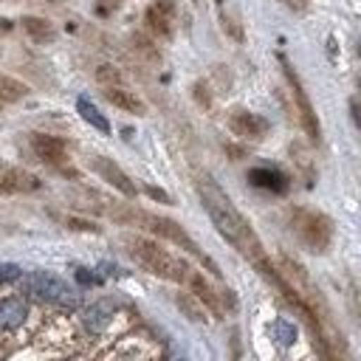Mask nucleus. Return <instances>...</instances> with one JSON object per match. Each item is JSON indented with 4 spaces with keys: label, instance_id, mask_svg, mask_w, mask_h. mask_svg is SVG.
I'll return each instance as SVG.
<instances>
[{
    "label": "nucleus",
    "instance_id": "nucleus-14",
    "mask_svg": "<svg viewBox=\"0 0 361 361\" xmlns=\"http://www.w3.org/2000/svg\"><path fill=\"white\" fill-rule=\"evenodd\" d=\"M144 23H147V31L152 37H158V39H169L172 31H175V20L169 14H164V11H158L155 6H149L144 11Z\"/></svg>",
    "mask_w": 361,
    "mask_h": 361
},
{
    "label": "nucleus",
    "instance_id": "nucleus-28",
    "mask_svg": "<svg viewBox=\"0 0 361 361\" xmlns=\"http://www.w3.org/2000/svg\"><path fill=\"white\" fill-rule=\"evenodd\" d=\"M20 276V268L17 265H0V282H6V279H17Z\"/></svg>",
    "mask_w": 361,
    "mask_h": 361
},
{
    "label": "nucleus",
    "instance_id": "nucleus-27",
    "mask_svg": "<svg viewBox=\"0 0 361 361\" xmlns=\"http://www.w3.org/2000/svg\"><path fill=\"white\" fill-rule=\"evenodd\" d=\"M121 3H124V0H96V8H99V14H110V11H116Z\"/></svg>",
    "mask_w": 361,
    "mask_h": 361
},
{
    "label": "nucleus",
    "instance_id": "nucleus-11",
    "mask_svg": "<svg viewBox=\"0 0 361 361\" xmlns=\"http://www.w3.org/2000/svg\"><path fill=\"white\" fill-rule=\"evenodd\" d=\"M248 180L257 189H265L274 195H285L290 189V178L276 166H254V169H248Z\"/></svg>",
    "mask_w": 361,
    "mask_h": 361
},
{
    "label": "nucleus",
    "instance_id": "nucleus-21",
    "mask_svg": "<svg viewBox=\"0 0 361 361\" xmlns=\"http://www.w3.org/2000/svg\"><path fill=\"white\" fill-rule=\"evenodd\" d=\"M96 82H99V85H118V82H124V79H121V73H118L113 65H99V68H96Z\"/></svg>",
    "mask_w": 361,
    "mask_h": 361
},
{
    "label": "nucleus",
    "instance_id": "nucleus-18",
    "mask_svg": "<svg viewBox=\"0 0 361 361\" xmlns=\"http://www.w3.org/2000/svg\"><path fill=\"white\" fill-rule=\"evenodd\" d=\"M175 302H178V307L186 313V319H192V322H206V307H203V302L195 296V293H178L175 296Z\"/></svg>",
    "mask_w": 361,
    "mask_h": 361
},
{
    "label": "nucleus",
    "instance_id": "nucleus-17",
    "mask_svg": "<svg viewBox=\"0 0 361 361\" xmlns=\"http://www.w3.org/2000/svg\"><path fill=\"white\" fill-rule=\"evenodd\" d=\"M20 25H23V31L34 39V42H51L56 34H54V28H51V23L45 20V17H23L20 20Z\"/></svg>",
    "mask_w": 361,
    "mask_h": 361
},
{
    "label": "nucleus",
    "instance_id": "nucleus-30",
    "mask_svg": "<svg viewBox=\"0 0 361 361\" xmlns=\"http://www.w3.org/2000/svg\"><path fill=\"white\" fill-rule=\"evenodd\" d=\"M282 3H285V6H290V8H293V6H302V0H282Z\"/></svg>",
    "mask_w": 361,
    "mask_h": 361
},
{
    "label": "nucleus",
    "instance_id": "nucleus-8",
    "mask_svg": "<svg viewBox=\"0 0 361 361\" xmlns=\"http://www.w3.org/2000/svg\"><path fill=\"white\" fill-rule=\"evenodd\" d=\"M90 166L99 172V178L102 180H107L113 189H118L127 200H133L135 195H138V189H135V183H133V178L113 161V158H104V155H93L90 158Z\"/></svg>",
    "mask_w": 361,
    "mask_h": 361
},
{
    "label": "nucleus",
    "instance_id": "nucleus-10",
    "mask_svg": "<svg viewBox=\"0 0 361 361\" xmlns=\"http://www.w3.org/2000/svg\"><path fill=\"white\" fill-rule=\"evenodd\" d=\"M183 282L189 285V290L203 302V307L214 316V319H223V296L209 285V279L200 274V271H192V268H186V276H183Z\"/></svg>",
    "mask_w": 361,
    "mask_h": 361
},
{
    "label": "nucleus",
    "instance_id": "nucleus-23",
    "mask_svg": "<svg viewBox=\"0 0 361 361\" xmlns=\"http://www.w3.org/2000/svg\"><path fill=\"white\" fill-rule=\"evenodd\" d=\"M65 226L68 228H79V231H99V226L96 223H90V220H79V217H65Z\"/></svg>",
    "mask_w": 361,
    "mask_h": 361
},
{
    "label": "nucleus",
    "instance_id": "nucleus-7",
    "mask_svg": "<svg viewBox=\"0 0 361 361\" xmlns=\"http://www.w3.org/2000/svg\"><path fill=\"white\" fill-rule=\"evenodd\" d=\"M228 127L243 141H262L271 130V121L257 116V113H248V110H231L228 113Z\"/></svg>",
    "mask_w": 361,
    "mask_h": 361
},
{
    "label": "nucleus",
    "instance_id": "nucleus-15",
    "mask_svg": "<svg viewBox=\"0 0 361 361\" xmlns=\"http://www.w3.org/2000/svg\"><path fill=\"white\" fill-rule=\"evenodd\" d=\"M25 319V305L20 296H8L0 302V327L3 330H17Z\"/></svg>",
    "mask_w": 361,
    "mask_h": 361
},
{
    "label": "nucleus",
    "instance_id": "nucleus-6",
    "mask_svg": "<svg viewBox=\"0 0 361 361\" xmlns=\"http://www.w3.org/2000/svg\"><path fill=\"white\" fill-rule=\"evenodd\" d=\"M25 288L42 299H51V302H59V305H76V293L54 274H45V271H34L25 276Z\"/></svg>",
    "mask_w": 361,
    "mask_h": 361
},
{
    "label": "nucleus",
    "instance_id": "nucleus-5",
    "mask_svg": "<svg viewBox=\"0 0 361 361\" xmlns=\"http://www.w3.org/2000/svg\"><path fill=\"white\" fill-rule=\"evenodd\" d=\"M279 65H282V73H285V79H288V85H290V96H293V104H296L302 130H305V135H307L313 144H319V138H322V127H319L316 110H313V104H310V99H307L305 87H302V79H299V73L293 71V65L288 62L285 54H279Z\"/></svg>",
    "mask_w": 361,
    "mask_h": 361
},
{
    "label": "nucleus",
    "instance_id": "nucleus-26",
    "mask_svg": "<svg viewBox=\"0 0 361 361\" xmlns=\"http://www.w3.org/2000/svg\"><path fill=\"white\" fill-rule=\"evenodd\" d=\"M144 192H147L152 200H161V203H172V197H169L164 189H158V186H144Z\"/></svg>",
    "mask_w": 361,
    "mask_h": 361
},
{
    "label": "nucleus",
    "instance_id": "nucleus-1",
    "mask_svg": "<svg viewBox=\"0 0 361 361\" xmlns=\"http://www.w3.org/2000/svg\"><path fill=\"white\" fill-rule=\"evenodd\" d=\"M197 195H200V200H203V209L209 212V217H212V223H214V228L248 259V262H259V259H265L268 254H265V248H262V243H259V237H257V231L251 228V223L243 217V212L231 203V197L203 172V175H197Z\"/></svg>",
    "mask_w": 361,
    "mask_h": 361
},
{
    "label": "nucleus",
    "instance_id": "nucleus-25",
    "mask_svg": "<svg viewBox=\"0 0 361 361\" xmlns=\"http://www.w3.org/2000/svg\"><path fill=\"white\" fill-rule=\"evenodd\" d=\"M195 99H197V104H203V107H212V96L206 93V85L203 82H195Z\"/></svg>",
    "mask_w": 361,
    "mask_h": 361
},
{
    "label": "nucleus",
    "instance_id": "nucleus-2",
    "mask_svg": "<svg viewBox=\"0 0 361 361\" xmlns=\"http://www.w3.org/2000/svg\"><path fill=\"white\" fill-rule=\"evenodd\" d=\"M107 214H110L113 220H118V223L144 228V231H149V234H158V237H164V240L180 245L183 251H189L192 257H197L200 262H206V268H209L214 276H220L217 265L197 248V243L186 234V228H183L180 223H175L172 217H164V214H155V212H144V209H135V206H113V209H107Z\"/></svg>",
    "mask_w": 361,
    "mask_h": 361
},
{
    "label": "nucleus",
    "instance_id": "nucleus-19",
    "mask_svg": "<svg viewBox=\"0 0 361 361\" xmlns=\"http://www.w3.org/2000/svg\"><path fill=\"white\" fill-rule=\"evenodd\" d=\"M130 45H133V51H135L138 56H144L147 62H161V51H158V45H155L149 37H144V34H130Z\"/></svg>",
    "mask_w": 361,
    "mask_h": 361
},
{
    "label": "nucleus",
    "instance_id": "nucleus-22",
    "mask_svg": "<svg viewBox=\"0 0 361 361\" xmlns=\"http://www.w3.org/2000/svg\"><path fill=\"white\" fill-rule=\"evenodd\" d=\"M220 20H223V31H228V34H231L237 42H243V28H240V23H237V20H231L226 11L220 14Z\"/></svg>",
    "mask_w": 361,
    "mask_h": 361
},
{
    "label": "nucleus",
    "instance_id": "nucleus-4",
    "mask_svg": "<svg viewBox=\"0 0 361 361\" xmlns=\"http://www.w3.org/2000/svg\"><path fill=\"white\" fill-rule=\"evenodd\" d=\"M288 220H290V231L310 254H327L333 243V220L327 214L296 206L288 212Z\"/></svg>",
    "mask_w": 361,
    "mask_h": 361
},
{
    "label": "nucleus",
    "instance_id": "nucleus-24",
    "mask_svg": "<svg viewBox=\"0 0 361 361\" xmlns=\"http://www.w3.org/2000/svg\"><path fill=\"white\" fill-rule=\"evenodd\" d=\"M152 6H155L158 11H164V14H169L172 20L178 17V3H175V0H152Z\"/></svg>",
    "mask_w": 361,
    "mask_h": 361
},
{
    "label": "nucleus",
    "instance_id": "nucleus-9",
    "mask_svg": "<svg viewBox=\"0 0 361 361\" xmlns=\"http://www.w3.org/2000/svg\"><path fill=\"white\" fill-rule=\"evenodd\" d=\"M28 141H31L34 155H37L42 164H48V166H62V164L68 161V147H65L62 138L48 135V133H31Z\"/></svg>",
    "mask_w": 361,
    "mask_h": 361
},
{
    "label": "nucleus",
    "instance_id": "nucleus-20",
    "mask_svg": "<svg viewBox=\"0 0 361 361\" xmlns=\"http://www.w3.org/2000/svg\"><path fill=\"white\" fill-rule=\"evenodd\" d=\"M25 93H28V87H25L23 82H17V79H11V76H0V102L14 104V102H20Z\"/></svg>",
    "mask_w": 361,
    "mask_h": 361
},
{
    "label": "nucleus",
    "instance_id": "nucleus-16",
    "mask_svg": "<svg viewBox=\"0 0 361 361\" xmlns=\"http://www.w3.org/2000/svg\"><path fill=\"white\" fill-rule=\"evenodd\" d=\"M76 110H79V116H82V118H85L90 127H96L99 133L110 135V121H107V118L99 113V107H96V104L87 99V96H79V99H76Z\"/></svg>",
    "mask_w": 361,
    "mask_h": 361
},
{
    "label": "nucleus",
    "instance_id": "nucleus-13",
    "mask_svg": "<svg viewBox=\"0 0 361 361\" xmlns=\"http://www.w3.org/2000/svg\"><path fill=\"white\" fill-rule=\"evenodd\" d=\"M104 90V99L113 104V107H121V110H127V113H135V116H144L147 113V104L135 96V90H130V87H124V82H118V85H102Z\"/></svg>",
    "mask_w": 361,
    "mask_h": 361
},
{
    "label": "nucleus",
    "instance_id": "nucleus-29",
    "mask_svg": "<svg viewBox=\"0 0 361 361\" xmlns=\"http://www.w3.org/2000/svg\"><path fill=\"white\" fill-rule=\"evenodd\" d=\"M11 28H14V23L8 17H0V34H8Z\"/></svg>",
    "mask_w": 361,
    "mask_h": 361
},
{
    "label": "nucleus",
    "instance_id": "nucleus-3",
    "mask_svg": "<svg viewBox=\"0 0 361 361\" xmlns=\"http://www.w3.org/2000/svg\"><path fill=\"white\" fill-rule=\"evenodd\" d=\"M121 243H124L127 254H130L138 265H144L149 274H155V276H161V279H169V282H183L189 265H183L180 259H175V257H172L166 248H161L155 240H147V237H141V234H124Z\"/></svg>",
    "mask_w": 361,
    "mask_h": 361
},
{
    "label": "nucleus",
    "instance_id": "nucleus-12",
    "mask_svg": "<svg viewBox=\"0 0 361 361\" xmlns=\"http://www.w3.org/2000/svg\"><path fill=\"white\" fill-rule=\"evenodd\" d=\"M39 189V178L25 172L23 166H8L0 172V195H20Z\"/></svg>",
    "mask_w": 361,
    "mask_h": 361
},
{
    "label": "nucleus",
    "instance_id": "nucleus-31",
    "mask_svg": "<svg viewBox=\"0 0 361 361\" xmlns=\"http://www.w3.org/2000/svg\"><path fill=\"white\" fill-rule=\"evenodd\" d=\"M302 3H305V0H302Z\"/></svg>",
    "mask_w": 361,
    "mask_h": 361
}]
</instances>
